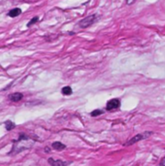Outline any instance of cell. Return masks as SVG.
Instances as JSON below:
<instances>
[{
	"label": "cell",
	"mask_w": 165,
	"mask_h": 166,
	"mask_svg": "<svg viewBox=\"0 0 165 166\" xmlns=\"http://www.w3.org/2000/svg\"><path fill=\"white\" fill-rule=\"evenodd\" d=\"M34 140L31 136L26 134H19V139L13 143V148L10 151V154H17L24 150H28L34 145Z\"/></svg>",
	"instance_id": "cell-1"
},
{
	"label": "cell",
	"mask_w": 165,
	"mask_h": 166,
	"mask_svg": "<svg viewBox=\"0 0 165 166\" xmlns=\"http://www.w3.org/2000/svg\"><path fill=\"white\" fill-rule=\"evenodd\" d=\"M97 20V16L96 15H91V16L86 17L85 19L80 20L79 26L81 28H88L89 26H91L93 23Z\"/></svg>",
	"instance_id": "cell-2"
},
{
	"label": "cell",
	"mask_w": 165,
	"mask_h": 166,
	"mask_svg": "<svg viewBox=\"0 0 165 166\" xmlns=\"http://www.w3.org/2000/svg\"><path fill=\"white\" fill-rule=\"evenodd\" d=\"M150 134H152V131H149V132H145V133H142V134H137V135H135L134 137H132L131 139L128 140V141L126 142L125 146H130V145H133L135 144V143H137L139 141H141V140H144L148 138Z\"/></svg>",
	"instance_id": "cell-3"
},
{
	"label": "cell",
	"mask_w": 165,
	"mask_h": 166,
	"mask_svg": "<svg viewBox=\"0 0 165 166\" xmlns=\"http://www.w3.org/2000/svg\"><path fill=\"white\" fill-rule=\"evenodd\" d=\"M120 107V99L114 98V99H111L110 101H108L107 106H106V109H107V111H113V110L118 109Z\"/></svg>",
	"instance_id": "cell-4"
},
{
	"label": "cell",
	"mask_w": 165,
	"mask_h": 166,
	"mask_svg": "<svg viewBox=\"0 0 165 166\" xmlns=\"http://www.w3.org/2000/svg\"><path fill=\"white\" fill-rule=\"evenodd\" d=\"M48 162L51 166H67L70 163L69 161H63L61 159H54L53 157H50Z\"/></svg>",
	"instance_id": "cell-5"
},
{
	"label": "cell",
	"mask_w": 165,
	"mask_h": 166,
	"mask_svg": "<svg viewBox=\"0 0 165 166\" xmlns=\"http://www.w3.org/2000/svg\"><path fill=\"white\" fill-rule=\"evenodd\" d=\"M22 97H24V95H22V93H21V92H15V93H12V94L9 95V99L13 102L21 101Z\"/></svg>",
	"instance_id": "cell-6"
},
{
	"label": "cell",
	"mask_w": 165,
	"mask_h": 166,
	"mask_svg": "<svg viewBox=\"0 0 165 166\" xmlns=\"http://www.w3.org/2000/svg\"><path fill=\"white\" fill-rule=\"evenodd\" d=\"M22 14V9L19 8H14L12 10H10V12L8 13V16L10 17H16L19 16V15Z\"/></svg>",
	"instance_id": "cell-7"
},
{
	"label": "cell",
	"mask_w": 165,
	"mask_h": 166,
	"mask_svg": "<svg viewBox=\"0 0 165 166\" xmlns=\"http://www.w3.org/2000/svg\"><path fill=\"white\" fill-rule=\"evenodd\" d=\"M52 147H53L56 151H62L66 148V146L60 142H54L53 145H52Z\"/></svg>",
	"instance_id": "cell-8"
},
{
	"label": "cell",
	"mask_w": 165,
	"mask_h": 166,
	"mask_svg": "<svg viewBox=\"0 0 165 166\" xmlns=\"http://www.w3.org/2000/svg\"><path fill=\"white\" fill-rule=\"evenodd\" d=\"M5 127H6V129L8 131H10L16 127V124L14 123L12 121H5Z\"/></svg>",
	"instance_id": "cell-9"
},
{
	"label": "cell",
	"mask_w": 165,
	"mask_h": 166,
	"mask_svg": "<svg viewBox=\"0 0 165 166\" xmlns=\"http://www.w3.org/2000/svg\"><path fill=\"white\" fill-rule=\"evenodd\" d=\"M61 92L63 95H70L72 94V89L70 86H64L61 89Z\"/></svg>",
	"instance_id": "cell-10"
},
{
	"label": "cell",
	"mask_w": 165,
	"mask_h": 166,
	"mask_svg": "<svg viewBox=\"0 0 165 166\" xmlns=\"http://www.w3.org/2000/svg\"><path fill=\"white\" fill-rule=\"evenodd\" d=\"M39 20V17H34L32 20H29V22L27 23V27H30L31 25H33V24H35V23L38 22Z\"/></svg>",
	"instance_id": "cell-11"
},
{
	"label": "cell",
	"mask_w": 165,
	"mask_h": 166,
	"mask_svg": "<svg viewBox=\"0 0 165 166\" xmlns=\"http://www.w3.org/2000/svg\"><path fill=\"white\" fill-rule=\"evenodd\" d=\"M101 114H103V111L102 110H94V111H92L91 114V116H99L101 115Z\"/></svg>",
	"instance_id": "cell-12"
},
{
	"label": "cell",
	"mask_w": 165,
	"mask_h": 166,
	"mask_svg": "<svg viewBox=\"0 0 165 166\" xmlns=\"http://www.w3.org/2000/svg\"><path fill=\"white\" fill-rule=\"evenodd\" d=\"M136 0H126V4L127 5H132V4H134Z\"/></svg>",
	"instance_id": "cell-13"
},
{
	"label": "cell",
	"mask_w": 165,
	"mask_h": 166,
	"mask_svg": "<svg viewBox=\"0 0 165 166\" xmlns=\"http://www.w3.org/2000/svg\"><path fill=\"white\" fill-rule=\"evenodd\" d=\"M160 165L161 166H165V156L163 157V158H162L161 162H160Z\"/></svg>",
	"instance_id": "cell-14"
},
{
	"label": "cell",
	"mask_w": 165,
	"mask_h": 166,
	"mask_svg": "<svg viewBox=\"0 0 165 166\" xmlns=\"http://www.w3.org/2000/svg\"><path fill=\"white\" fill-rule=\"evenodd\" d=\"M45 151H47V153H49V151H50V149H49V148L47 147V148H45Z\"/></svg>",
	"instance_id": "cell-15"
}]
</instances>
